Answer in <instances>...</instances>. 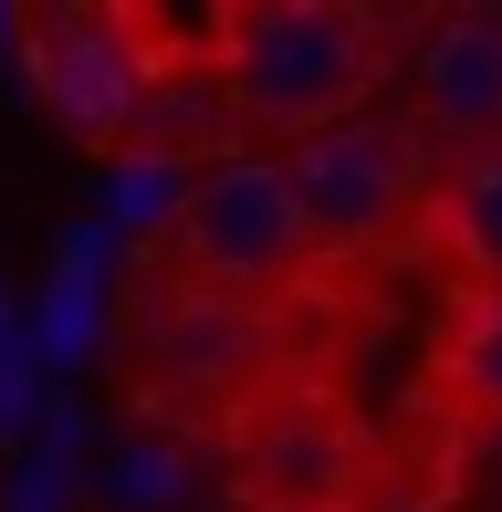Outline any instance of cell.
Here are the masks:
<instances>
[{
  "label": "cell",
  "mask_w": 502,
  "mask_h": 512,
  "mask_svg": "<svg viewBox=\"0 0 502 512\" xmlns=\"http://www.w3.org/2000/svg\"><path fill=\"white\" fill-rule=\"evenodd\" d=\"M387 11H346V0H262V11L210 21V74L231 95L241 136H314L335 115H356L387 74Z\"/></svg>",
  "instance_id": "obj_1"
},
{
  "label": "cell",
  "mask_w": 502,
  "mask_h": 512,
  "mask_svg": "<svg viewBox=\"0 0 502 512\" xmlns=\"http://www.w3.org/2000/svg\"><path fill=\"white\" fill-rule=\"evenodd\" d=\"M272 168H283V189H293V220H304L314 262H356V251H387L429 209L440 147H429L398 105H356V115H335V126L293 136Z\"/></svg>",
  "instance_id": "obj_2"
},
{
  "label": "cell",
  "mask_w": 502,
  "mask_h": 512,
  "mask_svg": "<svg viewBox=\"0 0 502 512\" xmlns=\"http://www.w3.org/2000/svg\"><path fill=\"white\" fill-rule=\"evenodd\" d=\"M157 272L220 293V304H272V293H293L314 272V241H304V220H293L283 168H272L262 147H231V157H210V168H189L168 230H157Z\"/></svg>",
  "instance_id": "obj_3"
},
{
  "label": "cell",
  "mask_w": 502,
  "mask_h": 512,
  "mask_svg": "<svg viewBox=\"0 0 502 512\" xmlns=\"http://www.w3.org/2000/svg\"><path fill=\"white\" fill-rule=\"evenodd\" d=\"M11 53H21V84L42 95V115L74 147L116 157L147 74L168 63V21L157 11H11Z\"/></svg>",
  "instance_id": "obj_4"
},
{
  "label": "cell",
  "mask_w": 502,
  "mask_h": 512,
  "mask_svg": "<svg viewBox=\"0 0 502 512\" xmlns=\"http://www.w3.org/2000/svg\"><path fill=\"white\" fill-rule=\"evenodd\" d=\"M262 304H220V293L178 283V272H157L147 293H136V408L168 418L178 398L189 408H231L251 398V377H262Z\"/></svg>",
  "instance_id": "obj_5"
},
{
  "label": "cell",
  "mask_w": 502,
  "mask_h": 512,
  "mask_svg": "<svg viewBox=\"0 0 502 512\" xmlns=\"http://www.w3.org/2000/svg\"><path fill=\"white\" fill-rule=\"evenodd\" d=\"M408 126L429 147H502V11H450L419 21L408 53Z\"/></svg>",
  "instance_id": "obj_6"
},
{
  "label": "cell",
  "mask_w": 502,
  "mask_h": 512,
  "mask_svg": "<svg viewBox=\"0 0 502 512\" xmlns=\"http://www.w3.org/2000/svg\"><path fill=\"white\" fill-rule=\"evenodd\" d=\"M231 460H241V492L293 502V512L346 502V481H356V439H346V418H335L325 398H293V387H283V398H241Z\"/></svg>",
  "instance_id": "obj_7"
},
{
  "label": "cell",
  "mask_w": 502,
  "mask_h": 512,
  "mask_svg": "<svg viewBox=\"0 0 502 512\" xmlns=\"http://www.w3.org/2000/svg\"><path fill=\"white\" fill-rule=\"evenodd\" d=\"M231 147H251V136L231 126L220 74H210V63H157L147 95H136V115H126V147L116 157H147V168L189 178V157L210 168V157H231Z\"/></svg>",
  "instance_id": "obj_8"
},
{
  "label": "cell",
  "mask_w": 502,
  "mask_h": 512,
  "mask_svg": "<svg viewBox=\"0 0 502 512\" xmlns=\"http://www.w3.org/2000/svg\"><path fill=\"white\" fill-rule=\"evenodd\" d=\"M429 220L461 293H502V147H471L450 178H429Z\"/></svg>",
  "instance_id": "obj_9"
},
{
  "label": "cell",
  "mask_w": 502,
  "mask_h": 512,
  "mask_svg": "<svg viewBox=\"0 0 502 512\" xmlns=\"http://www.w3.org/2000/svg\"><path fill=\"white\" fill-rule=\"evenodd\" d=\"M440 377L471 418H502V293H461L450 314V345H440Z\"/></svg>",
  "instance_id": "obj_10"
},
{
  "label": "cell",
  "mask_w": 502,
  "mask_h": 512,
  "mask_svg": "<svg viewBox=\"0 0 502 512\" xmlns=\"http://www.w3.org/2000/svg\"><path fill=\"white\" fill-rule=\"evenodd\" d=\"M105 492H116L126 512H168V502H189V450H178V439H126L116 471H105Z\"/></svg>",
  "instance_id": "obj_11"
},
{
  "label": "cell",
  "mask_w": 502,
  "mask_h": 512,
  "mask_svg": "<svg viewBox=\"0 0 502 512\" xmlns=\"http://www.w3.org/2000/svg\"><path fill=\"white\" fill-rule=\"evenodd\" d=\"M168 209H178V178L168 168H147V157H105V209H95V220L116 230V241H126V230H168Z\"/></svg>",
  "instance_id": "obj_12"
},
{
  "label": "cell",
  "mask_w": 502,
  "mask_h": 512,
  "mask_svg": "<svg viewBox=\"0 0 502 512\" xmlns=\"http://www.w3.org/2000/svg\"><path fill=\"white\" fill-rule=\"evenodd\" d=\"M32 429H42V377L32 356H11L0 366V450H32Z\"/></svg>",
  "instance_id": "obj_13"
},
{
  "label": "cell",
  "mask_w": 502,
  "mask_h": 512,
  "mask_svg": "<svg viewBox=\"0 0 502 512\" xmlns=\"http://www.w3.org/2000/svg\"><path fill=\"white\" fill-rule=\"evenodd\" d=\"M11 356H32V345H21V304L0 293V366H11Z\"/></svg>",
  "instance_id": "obj_14"
}]
</instances>
